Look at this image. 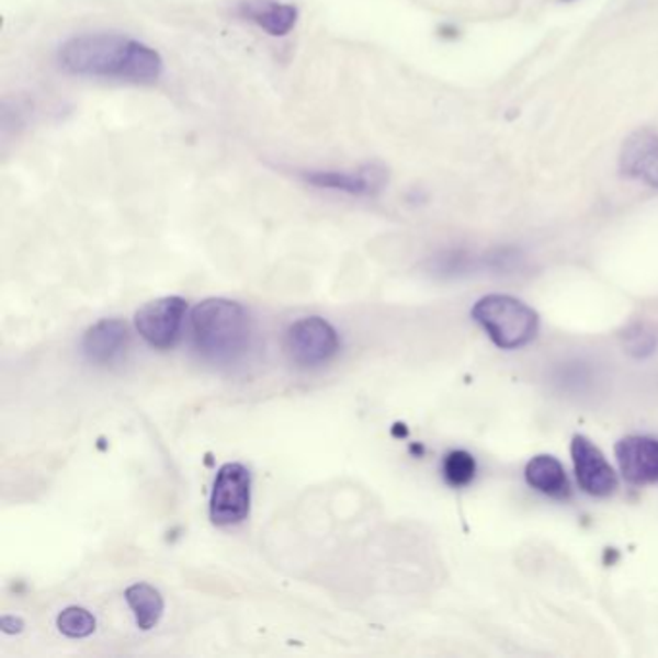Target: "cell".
<instances>
[{
  "label": "cell",
  "mask_w": 658,
  "mask_h": 658,
  "mask_svg": "<svg viewBox=\"0 0 658 658\" xmlns=\"http://www.w3.org/2000/svg\"><path fill=\"white\" fill-rule=\"evenodd\" d=\"M57 63L63 72L76 78L136 86L155 83L164 72V60L157 48L114 32L73 35L58 47Z\"/></svg>",
  "instance_id": "cell-1"
},
{
  "label": "cell",
  "mask_w": 658,
  "mask_h": 658,
  "mask_svg": "<svg viewBox=\"0 0 658 658\" xmlns=\"http://www.w3.org/2000/svg\"><path fill=\"white\" fill-rule=\"evenodd\" d=\"M193 344L201 355L217 363L236 362L249 348L248 309L225 297H209L192 311Z\"/></svg>",
  "instance_id": "cell-2"
},
{
  "label": "cell",
  "mask_w": 658,
  "mask_h": 658,
  "mask_svg": "<svg viewBox=\"0 0 658 658\" xmlns=\"http://www.w3.org/2000/svg\"><path fill=\"white\" fill-rule=\"evenodd\" d=\"M472 317L502 350H518L537 337V311L518 297L504 294L481 297L472 309Z\"/></svg>",
  "instance_id": "cell-3"
},
{
  "label": "cell",
  "mask_w": 658,
  "mask_h": 658,
  "mask_svg": "<svg viewBox=\"0 0 658 658\" xmlns=\"http://www.w3.org/2000/svg\"><path fill=\"white\" fill-rule=\"evenodd\" d=\"M296 178L321 192L342 193L348 197H377L388 184V170L377 162H367L352 169H297Z\"/></svg>",
  "instance_id": "cell-4"
},
{
  "label": "cell",
  "mask_w": 658,
  "mask_h": 658,
  "mask_svg": "<svg viewBox=\"0 0 658 658\" xmlns=\"http://www.w3.org/2000/svg\"><path fill=\"white\" fill-rule=\"evenodd\" d=\"M284 350L299 367H317L337 355L340 337L322 317H304L290 325L284 334Z\"/></svg>",
  "instance_id": "cell-5"
},
{
  "label": "cell",
  "mask_w": 658,
  "mask_h": 658,
  "mask_svg": "<svg viewBox=\"0 0 658 658\" xmlns=\"http://www.w3.org/2000/svg\"><path fill=\"white\" fill-rule=\"evenodd\" d=\"M251 508V474L246 466L230 462L218 469L211 492V522L218 527L238 525Z\"/></svg>",
  "instance_id": "cell-6"
},
{
  "label": "cell",
  "mask_w": 658,
  "mask_h": 658,
  "mask_svg": "<svg viewBox=\"0 0 658 658\" xmlns=\"http://www.w3.org/2000/svg\"><path fill=\"white\" fill-rule=\"evenodd\" d=\"M188 304L184 297L167 296L145 304L136 314V329L145 342L157 350L177 344L184 325Z\"/></svg>",
  "instance_id": "cell-7"
},
{
  "label": "cell",
  "mask_w": 658,
  "mask_h": 658,
  "mask_svg": "<svg viewBox=\"0 0 658 658\" xmlns=\"http://www.w3.org/2000/svg\"><path fill=\"white\" fill-rule=\"evenodd\" d=\"M571 460L578 475L579 487L587 495L597 498L611 497L619 489V477L604 458L599 446L583 434H576L571 441Z\"/></svg>",
  "instance_id": "cell-8"
},
{
  "label": "cell",
  "mask_w": 658,
  "mask_h": 658,
  "mask_svg": "<svg viewBox=\"0 0 658 658\" xmlns=\"http://www.w3.org/2000/svg\"><path fill=\"white\" fill-rule=\"evenodd\" d=\"M614 452L627 481L634 485L658 483V439L632 434L622 439Z\"/></svg>",
  "instance_id": "cell-9"
},
{
  "label": "cell",
  "mask_w": 658,
  "mask_h": 658,
  "mask_svg": "<svg viewBox=\"0 0 658 658\" xmlns=\"http://www.w3.org/2000/svg\"><path fill=\"white\" fill-rule=\"evenodd\" d=\"M620 170L627 178L642 180L643 184L658 190V134L639 129L627 137L620 151Z\"/></svg>",
  "instance_id": "cell-10"
},
{
  "label": "cell",
  "mask_w": 658,
  "mask_h": 658,
  "mask_svg": "<svg viewBox=\"0 0 658 658\" xmlns=\"http://www.w3.org/2000/svg\"><path fill=\"white\" fill-rule=\"evenodd\" d=\"M236 12L271 37H286L296 30L299 10L284 0H240Z\"/></svg>",
  "instance_id": "cell-11"
},
{
  "label": "cell",
  "mask_w": 658,
  "mask_h": 658,
  "mask_svg": "<svg viewBox=\"0 0 658 658\" xmlns=\"http://www.w3.org/2000/svg\"><path fill=\"white\" fill-rule=\"evenodd\" d=\"M129 342L128 325L121 319H101L89 327L81 340V350L89 362L111 363L116 360Z\"/></svg>",
  "instance_id": "cell-12"
},
{
  "label": "cell",
  "mask_w": 658,
  "mask_h": 658,
  "mask_svg": "<svg viewBox=\"0 0 658 658\" xmlns=\"http://www.w3.org/2000/svg\"><path fill=\"white\" fill-rule=\"evenodd\" d=\"M525 481L545 497L566 500L570 498L571 487L560 460L551 454H538L525 466Z\"/></svg>",
  "instance_id": "cell-13"
},
{
  "label": "cell",
  "mask_w": 658,
  "mask_h": 658,
  "mask_svg": "<svg viewBox=\"0 0 658 658\" xmlns=\"http://www.w3.org/2000/svg\"><path fill=\"white\" fill-rule=\"evenodd\" d=\"M124 599L128 602L129 611L134 612L139 629L149 632L161 622L164 599L159 593V589H155L149 583H134L126 589Z\"/></svg>",
  "instance_id": "cell-14"
},
{
  "label": "cell",
  "mask_w": 658,
  "mask_h": 658,
  "mask_svg": "<svg viewBox=\"0 0 658 658\" xmlns=\"http://www.w3.org/2000/svg\"><path fill=\"white\" fill-rule=\"evenodd\" d=\"M477 474V462L466 450H452L442 462L444 481L454 489H464L474 481Z\"/></svg>",
  "instance_id": "cell-15"
},
{
  "label": "cell",
  "mask_w": 658,
  "mask_h": 658,
  "mask_svg": "<svg viewBox=\"0 0 658 658\" xmlns=\"http://www.w3.org/2000/svg\"><path fill=\"white\" fill-rule=\"evenodd\" d=\"M57 626L60 634L70 639H83L95 632L97 620L91 612L81 606H68L58 614Z\"/></svg>",
  "instance_id": "cell-16"
},
{
  "label": "cell",
  "mask_w": 658,
  "mask_h": 658,
  "mask_svg": "<svg viewBox=\"0 0 658 658\" xmlns=\"http://www.w3.org/2000/svg\"><path fill=\"white\" fill-rule=\"evenodd\" d=\"M624 344L627 353H632L634 358H649L657 350L658 338L645 325H634L632 329L626 330Z\"/></svg>",
  "instance_id": "cell-17"
},
{
  "label": "cell",
  "mask_w": 658,
  "mask_h": 658,
  "mask_svg": "<svg viewBox=\"0 0 658 658\" xmlns=\"http://www.w3.org/2000/svg\"><path fill=\"white\" fill-rule=\"evenodd\" d=\"M25 622L20 619V616H2L0 619V629L4 632V634L14 635L20 634V632H24Z\"/></svg>",
  "instance_id": "cell-18"
},
{
  "label": "cell",
  "mask_w": 658,
  "mask_h": 658,
  "mask_svg": "<svg viewBox=\"0 0 658 658\" xmlns=\"http://www.w3.org/2000/svg\"><path fill=\"white\" fill-rule=\"evenodd\" d=\"M564 2H574V0H564Z\"/></svg>",
  "instance_id": "cell-19"
}]
</instances>
